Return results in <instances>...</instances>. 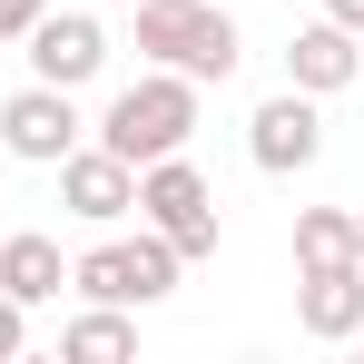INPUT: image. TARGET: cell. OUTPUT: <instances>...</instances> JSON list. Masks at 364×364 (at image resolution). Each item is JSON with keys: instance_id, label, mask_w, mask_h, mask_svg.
<instances>
[{"instance_id": "6da1fadb", "label": "cell", "mask_w": 364, "mask_h": 364, "mask_svg": "<svg viewBox=\"0 0 364 364\" xmlns=\"http://www.w3.org/2000/svg\"><path fill=\"white\" fill-rule=\"evenodd\" d=\"M128 30H138V60L148 69H187L197 89L207 79H237L246 40L217 0H128Z\"/></svg>"}, {"instance_id": "7a4b0ae2", "label": "cell", "mask_w": 364, "mask_h": 364, "mask_svg": "<svg viewBox=\"0 0 364 364\" xmlns=\"http://www.w3.org/2000/svg\"><path fill=\"white\" fill-rule=\"evenodd\" d=\"M187 138H197V79H187V69H138L119 99L99 109V148H109V158H128V168L178 158Z\"/></svg>"}, {"instance_id": "3957f363", "label": "cell", "mask_w": 364, "mask_h": 364, "mask_svg": "<svg viewBox=\"0 0 364 364\" xmlns=\"http://www.w3.org/2000/svg\"><path fill=\"white\" fill-rule=\"evenodd\" d=\"M178 276H187V256L158 227H138V237H99V246H79L69 256V296H89V305H168L178 296Z\"/></svg>"}, {"instance_id": "277c9868", "label": "cell", "mask_w": 364, "mask_h": 364, "mask_svg": "<svg viewBox=\"0 0 364 364\" xmlns=\"http://www.w3.org/2000/svg\"><path fill=\"white\" fill-rule=\"evenodd\" d=\"M138 227H158L187 266H197V256H217V187L197 178V158H187V148L138 168Z\"/></svg>"}, {"instance_id": "5b68a950", "label": "cell", "mask_w": 364, "mask_h": 364, "mask_svg": "<svg viewBox=\"0 0 364 364\" xmlns=\"http://www.w3.org/2000/svg\"><path fill=\"white\" fill-rule=\"evenodd\" d=\"M79 138H89V119H79V89L30 79V89H10V99H0V148H10L20 168H60Z\"/></svg>"}, {"instance_id": "8992f818", "label": "cell", "mask_w": 364, "mask_h": 364, "mask_svg": "<svg viewBox=\"0 0 364 364\" xmlns=\"http://www.w3.org/2000/svg\"><path fill=\"white\" fill-rule=\"evenodd\" d=\"M246 158H256L266 178H305V168L325 158V109H315L305 89L256 99V109H246Z\"/></svg>"}, {"instance_id": "52a82bcc", "label": "cell", "mask_w": 364, "mask_h": 364, "mask_svg": "<svg viewBox=\"0 0 364 364\" xmlns=\"http://www.w3.org/2000/svg\"><path fill=\"white\" fill-rule=\"evenodd\" d=\"M20 50H30V79H50V89H89V79L109 69V30H99V10H40Z\"/></svg>"}, {"instance_id": "ba28073f", "label": "cell", "mask_w": 364, "mask_h": 364, "mask_svg": "<svg viewBox=\"0 0 364 364\" xmlns=\"http://www.w3.org/2000/svg\"><path fill=\"white\" fill-rule=\"evenodd\" d=\"M60 207L79 217V227H119V217H138V168L109 158L99 138H79V148L60 158Z\"/></svg>"}, {"instance_id": "9c48e42d", "label": "cell", "mask_w": 364, "mask_h": 364, "mask_svg": "<svg viewBox=\"0 0 364 364\" xmlns=\"http://www.w3.org/2000/svg\"><path fill=\"white\" fill-rule=\"evenodd\" d=\"M296 325L315 345H355V325H364V256L296 266Z\"/></svg>"}, {"instance_id": "30bf717a", "label": "cell", "mask_w": 364, "mask_h": 364, "mask_svg": "<svg viewBox=\"0 0 364 364\" xmlns=\"http://www.w3.org/2000/svg\"><path fill=\"white\" fill-rule=\"evenodd\" d=\"M355 79H364V40L345 30V20H305L296 40H286V89L335 99V89H355Z\"/></svg>"}, {"instance_id": "8fae6325", "label": "cell", "mask_w": 364, "mask_h": 364, "mask_svg": "<svg viewBox=\"0 0 364 364\" xmlns=\"http://www.w3.org/2000/svg\"><path fill=\"white\" fill-rule=\"evenodd\" d=\"M69 286V256L50 227H20V237H0V296L10 305H50Z\"/></svg>"}, {"instance_id": "7c38bea8", "label": "cell", "mask_w": 364, "mask_h": 364, "mask_svg": "<svg viewBox=\"0 0 364 364\" xmlns=\"http://www.w3.org/2000/svg\"><path fill=\"white\" fill-rule=\"evenodd\" d=\"M138 355V315L128 305H89L60 325V364H128Z\"/></svg>"}, {"instance_id": "4fadbf2b", "label": "cell", "mask_w": 364, "mask_h": 364, "mask_svg": "<svg viewBox=\"0 0 364 364\" xmlns=\"http://www.w3.org/2000/svg\"><path fill=\"white\" fill-rule=\"evenodd\" d=\"M355 256V207H296V266Z\"/></svg>"}, {"instance_id": "5bb4252c", "label": "cell", "mask_w": 364, "mask_h": 364, "mask_svg": "<svg viewBox=\"0 0 364 364\" xmlns=\"http://www.w3.org/2000/svg\"><path fill=\"white\" fill-rule=\"evenodd\" d=\"M20 345H30V305L0 296V364H20Z\"/></svg>"}, {"instance_id": "9a60e30c", "label": "cell", "mask_w": 364, "mask_h": 364, "mask_svg": "<svg viewBox=\"0 0 364 364\" xmlns=\"http://www.w3.org/2000/svg\"><path fill=\"white\" fill-rule=\"evenodd\" d=\"M50 0H0V40H30V20H40Z\"/></svg>"}, {"instance_id": "2e32d148", "label": "cell", "mask_w": 364, "mask_h": 364, "mask_svg": "<svg viewBox=\"0 0 364 364\" xmlns=\"http://www.w3.org/2000/svg\"><path fill=\"white\" fill-rule=\"evenodd\" d=\"M325 20H345V30L364 40V0H325Z\"/></svg>"}, {"instance_id": "e0dca14e", "label": "cell", "mask_w": 364, "mask_h": 364, "mask_svg": "<svg viewBox=\"0 0 364 364\" xmlns=\"http://www.w3.org/2000/svg\"><path fill=\"white\" fill-rule=\"evenodd\" d=\"M355 256H364V197H355Z\"/></svg>"}, {"instance_id": "ac0fdd59", "label": "cell", "mask_w": 364, "mask_h": 364, "mask_svg": "<svg viewBox=\"0 0 364 364\" xmlns=\"http://www.w3.org/2000/svg\"><path fill=\"white\" fill-rule=\"evenodd\" d=\"M109 10H128V0H109Z\"/></svg>"}, {"instance_id": "d6986e66", "label": "cell", "mask_w": 364, "mask_h": 364, "mask_svg": "<svg viewBox=\"0 0 364 364\" xmlns=\"http://www.w3.org/2000/svg\"><path fill=\"white\" fill-rule=\"evenodd\" d=\"M355 345H364V325H355Z\"/></svg>"}]
</instances>
